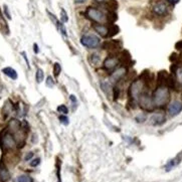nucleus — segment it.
Instances as JSON below:
<instances>
[{
    "label": "nucleus",
    "mask_w": 182,
    "mask_h": 182,
    "mask_svg": "<svg viewBox=\"0 0 182 182\" xmlns=\"http://www.w3.org/2000/svg\"><path fill=\"white\" fill-rule=\"evenodd\" d=\"M170 92L167 87H158L152 95L153 105L156 108H162L169 103Z\"/></svg>",
    "instance_id": "nucleus-1"
},
{
    "label": "nucleus",
    "mask_w": 182,
    "mask_h": 182,
    "mask_svg": "<svg viewBox=\"0 0 182 182\" xmlns=\"http://www.w3.org/2000/svg\"><path fill=\"white\" fill-rule=\"evenodd\" d=\"M145 84L146 83L141 77L131 84L129 88V97L132 102H138L140 97L145 93Z\"/></svg>",
    "instance_id": "nucleus-2"
},
{
    "label": "nucleus",
    "mask_w": 182,
    "mask_h": 182,
    "mask_svg": "<svg viewBox=\"0 0 182 182\" xmlns=\"http://www.w3.org/2000/svg\"><path fill=\"white\" fill-rule=\"evenodd\" d=\"M0 147L1 149L12 150L16 147V139L9 131H2L0 134Z\"/></svg>",
    "instance_id": "nucleus-3"
},
{
    "label": "nucleus",
    "mask_w": 182,
    "mask_h": 182,
    "mask_svg": "<svg viewBox=\"0 0 182 182\" xmlns=\"http://www.w3.org/2000/svg\"><path fill=\"white\" fill-rule=\"evenodd\" d=\"M86 16L94 23L104 24L107 21L106 14L101 9L96 8V7H88L86 10Z\"/></svg>",
    "instance_id": "nucleus-4"
},
{
    "label": "nucleus",
    "mask_w": 182,
    "mask_h": 182,
    "mask_svg": "<svg viewBox=\"0 0 182 182\" xmlns=\"http://www.w3.org/2000/svg\"><path fill=\"white\" fill-rule=\"evenodd\" d=\"M81 46H86L88 48H97L101 44V39H100L97 35H91V34H86L83 35L81 38Z\"/></svg>",
    "instance_id": "nucleus-5"
},
{
    "label": "nucleus",
    "mask_w": 182,
    "mask_h": 182,
    "mask_svg": "<svg viewBox=\"0 0 182 182\" xmlns=\"http://www.w3.org/2000/svg\"><path fill=\"white\" fill-rule=\"evenodd\" d=\"M120 62H121L120 57H118L114 54H110V55H108L105 61H104L103 68L104 69H106L107 72H112V70H115L118 68Z\"/></svg>",
    "instance_id": "nucleus-6"
},
{
    "label": "nucleus",
    "mask_w": 182,
    "mask_h": 182,
    "mask_svg": "<svg viewBox=\"0 0 182 182\" xmlns=\"http://www.w3.org/2000/svg\"><path fill=\"white\" fill-rule=\"evenodd\" d=\"M138 103H139V106L142 108L143 110L148 111V112H151V111H153V109H154L152 97L146 92L140 97V99L138 100Z\"/></svg>",
    "instance_id": "nucleus-7"
},
{
    "label": "nucleus",
    "mask_w": 182,
    "mask_h": 182,
    "mask_svg": "<svg viewBox=\"0 0 182 182\" xmlns=\"http://www.w3.org/2000/svg\"><path fill=\"white\" fill-rule=\"evenodd\" d=\"M128 72V68L127 66H120V68H117L115 70H113L112 75L110 77V81L112 84H117L119 83L122 79H124L125 76L127 75Z\"/></svg>",
    "instance_id": "nucleus-8"
},
{
    "label": "nucleus",
    "mask_w": 182,
    "mask_h": 182,
    "mask_svg": "<svg viewBox=\"0 0 182 182\" xmlns=\"http://www.w3.org/2000/svg\"><path fill=\"white\" fill-rule=\"evenodd\" d=\"M153 12L158 16H164L168 12V8H167L166 3L164 2H157L153 6Z\"/></svg>",
    "instance_id": "nucleus-9"
},
{
    "label": "nucleus",
    "mask_w": 182,
    "mask_h": 182,
    "mask_svg": "<svg viewBox=\"0 0 182 182\" xmlns=\"http://www.w3.org/2000/svg\"><path fill=\"white\" fill-rule=\"evenodd\" d=\"M182 111V103L179 101H174L170 104V106L168 108V114L171 117H174L178 115Z\"/></svg>",
    "instance_id": "nucleus-10"
},
{
    "label": "nucleus",
    "mask_w": 182,
    "mask_h": 182,
    "mask_svg": "<svg viewBox=\"0 0 182 182\" xmlns=\"http://www.w3.org/2000/svg\"><path fill=\"white\" fill-rule=\"evenodd\" d=\"M166 121V118H165V115L161 113V112H157V113H154L152 115L151 117V124L154 125V126H159V125H162L164 124V122Z\"/></svg>",
    "instance_id": "nucleus-11"
},
{
    "label": "nucleus",
    "mask_w": 182,
    "mask_h": 182,
    "mask_svg": "<svg viewBox=\"0 0 182 182\" xmlns=\"http://www.w3.org/2000/svg\"><path fill=\"white\" fill-rule=\"evenodd\" d=\"M10 172L2 161H0V182H7L10 179Z\"/></svg>",
    "instance_id": "nucleus-12"
},
{
    "label": "nucleus",
    "mask_w": 182,
    "mask_h": 182,
    "mask_svg": "<svg viewBox=\"0 0 182 182\" xmlns=\"http://www.w3.org/2000/svg\"><path fill=\"white\" fill-rule=\"evenodd\" d=\"M93 27L99 33L100 35L103 38H108V26L105 24H100V23H93Z\"/></svg>",
    "instance_id": "nucleus-13"
},
{
    "label": "nucleus",
    "mask_w": 182,
    "mask_h": 182,
    "mask_svg": "<svg viewBox=\"0 0 182 182\" xmlns=\"http://www.w3.org/2000/svg\"><path fill=\"white\" fill-rule=\"evenodd\" d=\"M2 73H4L5 76H7L8 77H10L11 80H16L17 79V72L14 69L10 68V66H6L2 69Z\"/></svg>",
    "instance_id": "nucleus-14"
},
{
    "label": "nucleus",
    "mask_w": 182,
    "mask_h": 182,
    "mask_svg": "<svg viewBox=\"0 0 182 182\" xmlns=\"http://www.w3.org/2000/svg\"><path fill=\"white\" fill-rule=\"evenodd\" d=\"M167 77H168V75H167V73L165 70H162V72H159L158 73V87H165L166 86V81H167Z\"/></svg>",
    "instance_id": "nucleus-15"
},
{
    "label": "nucleus",
    "mask_w": 182,
    "mask_h": 182,
    "mask_svg": "<svg viewBox=\"0 0 182 182\" xmlns=\"http://www.w3.org/2000/svg\"><path fill=\"white\" fill-rule=\"evenodd\" d=\"M180 160H181L180 157H176V158L172 159V160H170L165 166L166 171H170V170H172L173 168H175V167L180 163Z\"/></svg>",
    "instance_id": "nucleus-16"
},
{
    "label": "nucleus",
    "mask_w": 182,
    "mask_h": 182,
    "mask_svg": "<svg viewBox=\"0 0 182 182\" xmlns=\"http://www.w3.org/2000/svg\"><path fill=\"white\" fill-rule=\"evenodd\" d=\"M119 31H120V29L117 25H110V26H108V38H112V36L116 35L117 33H119Z\"/></svg>",
    "instance_id": "nucleus-17"
},
{
    "label": "nucleus",
    "mask_w": 182,
    "mask_h": 182,
    "mask_svg": "<svg viewBox=\"0 0 182 182\" xmlns=\"http://www.w3.org/2000/svg\"><path fill=\"white\" fill-rule=\"evenodd\" d=\"M101 89L106 95H110L111 93H112V90H113L111 84L108 83V81H102L101 83Z\"/></svg>",
    "instance_id": "nucleus-18"
},
{
    "label": "nucleus",
    "mask_w": 182,
    "mask_h": 182,
    "mask_svg": "<svg viewBox=\"0 0 182 182\" xmlns=\"http://www.w3.org/2000/svg\"><path fill=\"white\" fill-rule=\"evenodd\" d=\"M15 182H33V178L27 174H22V175L16 177Z\"/></svg>",
    "instance_id": "nucleus-19"
},
{
    "label": "nucleus",
    "mask_w": 182,
    "mask_h": 182,
    "mask_svg": "<svg viewBox=\"0 0 182 182\" xmlns=\"http://www.w3.org/2000/svg\"><path fill=\"white\" fill-rule=\"evenodd\" d=\"M89 58H90V64L92 65H97L99 64V61H100V55L98 53H92L90 54V57H89Z\"/></svg>",
    "instance_id": "nucleus-20"
},
{
    "label": "nucleus",
    "mask_w": 182,
    "mask_h": 182,
    "mask_svg": "<svg viewBox=\"0 0 182 182\" xmlns=\"http://www.w3.org/2000/svg\"><path fill=\"white\" fill-rule=\"evenodd\" d=\"M43 77H44L43 70L42 69H38V70H36V73H35V81H36V83L40 84L43 81Z\"/></svg>",
    "instance_id": "nucleus-21"
},
{
    "label": "nucleus",
    "mask_w": 182,
    "mask_h": 182,
    "mask_svg": "<svg viewBox=\"0 0 182 182\" xmlns=\"http://www.w3.org/2000/svg\"><path fill=\"white\" fill-rule=\"evenodd\" d=\"M55 24H57V29H58V31L61 33L62 35L65 36V38H66L68 36V34H66V30H65V25L64 23L61 21V20H57V22H55Z\"/></svg>",
    "instance_id": "nucleus-22"
},
{
    "label": "nucleus",
    "mask_w": 182,
    "mask_h": 182,
    "mask_svg": "<svg viewBox=\"0 0 182 182\" xmlns=\"http://www.w3.org/2000/svg\"><path fill=\"white\" fill-rule=\"evenodd\" d=\"M61 73V65L58 64V62H55L53 65V76L55 77H58L59 75Z\"/></svg>",
    "instance_id": "nucleus-23"
},
{
    "label": "nucleus",
    "mask_w": 182,
    "mask_h": 182,
    "mask_svg": "<svg viewBox=\"0 0 182 182\" xmlns=\"http://www.w3.org/2000/svg\"><path fill=\"white\" fill-rule=\"evenodd\" d=\"M57 112L65 115V114L69 113V108L66 107L65 105H59V106L57 107Z\"/></svg>",
    "instance_id": "nucleus-24"
},
{
    "label": "nucleus",
    "mask_w": 182,
    "mask_h": 182,
    "mask_svg": "<svg viewBox=\"0 0 182 182\" xmlns=\"http://www.w3.org/2000/svg\"><path fill=\"white\" fill-rule=\"evenodd\" d=\"M68 20H69L68 14H66L65 10L64 8H61V22H68Z\"/></svg>",
    "instance_id": "nucleus-25"
},
{
    "label": "nucleus",
    "mask_w": 182,
    "mask_h": 182,
    "mask_svg": "<svg viewBox=\"0 0 182 182\" xmlns=\"http://www.w3.org/2000/svg\"><path fill=\"white\" fill-rule=\"evenodd\" d=\"M175 75H176V77H177L178 81H179V84L182 86V68H178L177 69Z\"/></svg>",
    "instance_id": "nucleus-26"
},
{
    "label": "nucleus",
    "mask_w": 182,
    "mask_h": 182,
    "mask_svg": "<svg viewBox=\"0 0 182 182\" xmlns=\"http://www.w3.org/2000/svg\"><path fill=\"white\" fill-rule=\"evenodd\" d=\"M136 121L138 122V123H144V122L146 121V116H145L144 114H140L136 117Z\"/></svg>",
    "instance_id": "nucleus-27"
},
{
    "label": "nucleus",
    "mask_w": 182,
    "mask_h": 182,
    "mask_svg": "<svg viewBox=\"0 0 182 182\" xmlns=\"http://www.w3.org/2000/svg\"><path fill=\"white\" fill-rule=\"evenodd\" d=\"M57 182H61V161L58 163V159H57Z\"/></svg>",
    "instance_id": "nucleus-28"
},
{
    "label": "nucleus",
    "mask_w": 182,
    "mask_h": 182,
    "mask_svg": "<svg viewBox=\"0 0 182 182\" xmlns=\"http://www.w3.org/2000/svg\"><path fill=\"white\" fill-rule=\"evenodd\" d=\"M58 119H59V121H61V123L64 124V125H68V124H69V122L68 116H64V115H61V116H59V117H58Z\"/></svg>",
    "instance_id": "nucleus-29"
},
{
    "label": "nucleus",
    "mask_w": 182,
    "mask_h": 182,
    "mask_svg": "<svg viewBox=\"0 0 182 182\" xmlns=\"http://www.w3.org/2000/svg\"><path fill=\"white\" fill-rule=\"evenodd\" d=\"M46 86L48 88H53V86H54V81H53V79L51 77H48L47 79H46Z\"/></svg>",
    "instance_id": "nucleus-30"
},
{
    "label": "nucleus",
    "mask_w": 182,
    "mask_h": 182,
    "mask_svg": "<svg viewBox=\"0 0 182 182\" xmlns=\"http://www.w3.org/2000/svg\"><path fill=\"white\" fill-rule=\"evenodd\" d=\"M40 164V158H35L34 160H32L30 162V166L31 167H36V166H38Z\"/></svg>",
    "instance_id": "nucleus-31"
},
{
    "label": "nucleus",
    "mask_w": 182,
    "mask_h": 182,
    "mask_svg": "<svg viewBox=\"0 0 182 182\" xmlns=\"http://www.w3.org/2000/svg\"><path fill=\"white\" fill-rule=\"evenodd\" d=\"M69 100H70V102H72L73 106L75 107L77 105V97L75 95H70L69 96Z\"/></svg>",
    "instance_id": "nucleus-32"
},
{
    "label": "nucleus",
    "mask_w": 182,
    "mask_h": 182,
    "mask_svg": "<svg viewBox=\"0 0 182 182\" xmlns=\"http://www.w3.org/2000/svg\"><path fill=\"white\" fill-rule=\"evenodd\" d=\"M32 156H33V152H28V153L25 155V157H24V160L25 161H28V160H30V159L32 158Z\"/></svg>",
    "instance_id": "nucleus-33"
},
{
    "label": "nucleus",
    "mask_w": 182,
    "mask_h": 182,
    "mask_svg": "<svg viewBox=\"0 0 182 182\" xmlns=\"http://www.w3.org/2000/svg\"><path fill=\"white\" fill-rule=\"evenodd\" d=\"M4 13H5V15L7 16V18L8 19H11V15L9 14V10H8V7H7L6 5H4Z\"/></svg>",
    "instance_id": "nucleus-34"
},
{
    "label": "nucleus",
    "mask_w": 182,
    "mask_h": 182,
    "mask_svg": "<svg viewBox=\"0 0 182 182\" xmlns=\"http://www.w3.org/2000/svg\"><path fill=\"white\" fill-rule=\"evenodd\" d=\"M175 48L177 50H182V40H181V42H178L175 44Z\"/></svg>",
    "instance_id": "nucleus-35"
},
{
    "label": "nucleus",
    "mask_w": 182,
    "mask_h": 182,
    "mask_svg": "<svg viewBox=\"0 0 182 182\" xmlns=\"http://www.w3.org/2000/svg\"><path fill=\"white\" fill-rule=\"evenodd\" d=\"M33 50H34V53H39V47L38 46V43L33 44Z\"/></svg>",
    "instance_id": "nucleus-36"
},
{
    "label": "nucleus",
    "mask_w": 182,
    "mask_h": 182,
    "mask_svg": "<svg viewBox=\"0 0 182 182\" xmlns=\"http://www.w3.org/2000/svg\"><path fill=\"white\" fill-rule=\"evenodd\" d=\"M22 55H23V57H24V59H25V62H26V65H27V68L30 69V65H29L28 58H27V57H26V54H25V53H22Z\"/></svg>",
    "instance_id": "nucleus-37"
},
{
    "label": "nucleus",
    "mask_w": 182,
    "mask_h": 182,
    "mask_svg": "<svg viewBox=\"0 0 182 182\" xmlns=\"http://www.w3.org/2000/svg\"><path fill=\"white\" fill-rule=\"evenodd\" d=\"M177 65H171V73H176V70H177Z\"/></svg>",
    "instance_id": "nucleus-38"
},
{
    "label": "nucleus",
    "mask_w": 182,
    "mask_h": 182,
    "mask_svg": "<svg viewBox=\"0 0 182 182\" xmlns=\"http://www.w3.org/2000/svg\"><path fill=\"white\" fill-rule=\"evenodd\" d=\"M88 0H75V3H77V4H83V3L87 2Z\"/></svg>",
    "instance_id": "nucleus-39"
},
{
    "label": "nucleus",
    "mask_w": 182,
    "mask_h": 182,
    "mask_svg": "<svg viewBox=\"0 0 182 182\" xmlns=\"http://www.w3.org/2000/svg\"><path fill=\"white\" fill-rule=\"evenodd\" d=\"M167 1H168L170 4H177V3L180 1V0H167Z\"/></svg>",
    "instance_id": "nucleus-40"
},
{
    "label": "nucleus",
    "mask_w": 182,
    "mask_h": 182,
    "mask_svg": "<svg viewBox=\"0 0 182 182\" xmlns=\"http://www.w3.org/2000/svg\"><path fill=\"white\" fill-rule=\"evenodd\" d=\"M176 57H177V54L176 53H173V54H171V57H170V61H176Z\"/></svg>",
    "instance_id": "nucleus-41"
},
{
    "label": "nucleus",
    "mask_w": 182,
    "mask_h": 182,
    "mask_svg": "<svg viewBox=\"0 0 182 182\" xmlns=\"http://www.w3.org/2000/svg\"><path fill=\"white\" fill-rule=\"evenodd\" d=\"M3 19V17H2V13H1V10H0V20Z\"/></svg>",
    "instance_id": "nucleus-42"
}]
</instances>
